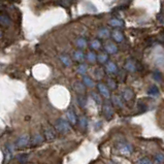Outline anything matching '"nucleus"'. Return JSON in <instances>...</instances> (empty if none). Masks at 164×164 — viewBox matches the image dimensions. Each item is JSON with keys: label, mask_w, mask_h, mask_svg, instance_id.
<instances>
[{"label": "nucleus", "mask_w": 164, "mask_h": 164, "mask_svg": "<svg viewBox=\"0 0 164 164\" xmlns=\"http://www.w3.org/2000/svg\"><path fill=\"white\" fill-rule=\"evenodd\" d=\"M55 130L59 133H67L70 131V124L64 119H58L55 123Z\"/></svg>", "instance_id": "obj_1"}, {"label": "nucleus", "mask_w": 164, "mask_h": 164, "mask_svg": "<svg viewBox=\"0 0 164 164\" xmlns=\"http://www.w3.org/2000/svg\"><path fill=\"white\" fill-rule=\"evenodd\" d=\"M4 154H5V160H4V163L6 164L8 162L10 161V159L13 158V149H12V148L6 147L5 150H4Z\"/></svg>", "instance_id": "obj_20"}, {"label": "nucleus", "mask_w": 164, "mask_h": 164, "mask_svg": "<svg viewBox=\"0 0 164 164\" xmlns=\"http://www.w3.org/2000/svg\"><path fill=\"white\" fill-rule=\"evenodd\" d=\"M72 87H73V90L76 91L78 95H83L85 93V91H86V87H85V85L80 81L74 82Z\"/></svg>", "instance_id": "obj_11"}, {"label": "nucleus", "mask_w": 164, "mask_h": 164, "mask_svg": "<svg viewBox=\"0 0 164 164\" xmlns=\"http://www.w3.org/2000/svg\"><path fill=\"white\" fill-rule=\"evenodd\" d=\"M112 37H113V39L115 40L116 42H122L123 40H124V35H123V33L121 32L120 30H114L113 32H112Z\"/></svg>", "instance_id": "obj_15"}, {"label": "nucleus", "mask_w": 164, "mask_h": 164, "mask_svg": "<svg viewBox=\"0 0 164 164\" xmlns=\"http://www.w3.org/2000/svg\"><path fill=\"white\" fill-rule=\"evenodd\" d=\"M70 3L71 2H67V1H61V2H58V3H57V4H63V5H69L70 4Z\"/></svg>", "instance_id": "obj_39"}, {"label": "nucleus", "mask_w": 164, "mask_h": 164, "mask_svg": "<svg viewBox=\"0 0 164 164\" xmlns=\"http://www.w3.org/2000/svg\"><path fill=\"white\" fill-rule=\"evenodd\" d=\"M28 155L27 154H21L17 157V159H18V161H19L21 164H26V162L28 161Z\"/></svg>", "instance_id": "obj_32"}, {"label": "nucleus", "mask_w": 164, "mask_h": 164, "mask_svg": "<svg viewBox=\"0 0 164 164\" xmlns=\"http://www.w3.org/2000/svg\"><path fill=\"white\" fill-rule=\"evenodd\" d=\"M97 88H98V91H99V94L102 95L103 97L105 99H108L110 97V90L106 87L105 84L103 83H99L97 85Z\"/></svg>", "instance_id": "obj_6"}, {"label": "nucleus", "mask_w": 164, "mask_h": 164, "mask_svg": "<svg viewBox=\"0 0 164 164\" xmlns=\"http://www.w3.org/2000/svg\"><path fill=\"white\" fill-rule=\"evenodd\" d=\"M134 93L132 91V89L130 88H125L122 92V99L123 101H130L133 99Z\"/></svg>", "instance_id": "obj_10"}, {"label": "nucleus", "mask_w": 164, "mask_h": 164, "mask_svg": "<svg viewBox=\"0 0 164 164\" xmlns=\"http://www.w3.org/2000/svg\"><path fill=\"white\" fill-rule=\"evenodd\" d=\"M108 24L113 27H117V28H121L124 26V22L122 20L117 19V18H114V19H110L108 21Z\"/></svg>", "instance_id": "obj_18"}, {"label": "nucleus", "mask_w": 164, "mask_h": 164, "mask_svg": "<svg viewBox=\"0 0 164 164\" xmlns=\"http://www.w3.org/2000/svg\"><path fill=\"white\" fill-rule=\"evenodd\" d=\"M103 115L108 120H110L114 117V108L113 104L109 102H104L103 103Z\"/></svg>", "instance_id": "obj_5"}, {"label": "nucleus", "mask_w": 164, "mask_h": 164, "mask_svg": "<svg viewBox=\"0 0 164 164\" xmlns=\"http://www.w3.org/2000/svg\"><path fill=\"white\" fill-rule=\"evenodd\" d=\"M94 76L97 80H101L103 76H104V71H103V69L100 68V67H97V68L94 70Z\"/></svg>", "instance_id": "obj_29"}, {"label": "nucleus", "mask_w": 164, "mask_h": 164, "mask_svg": "<svg viewBox=\"0 0 164 164\" xmlns=\"http://www.w3.org/2000/svg\"><path fill=\"white\" fill-rule=\"evenodd\" d=\"M117 148L122 154H130V153H132V151H133L132 145H131L129 142H126V141L118 142Z\"/></svg>", "instance_id": "obj_4"}, {"label": "nucleus", "mask_w": 164, "mask_h": 164, "mask_svg": "<svg viewBox=\"0 0 164 164\" xmlns=\"http://www.w3.org/2000/svg\"><path fill=\"white\" fill-rule=\"evenodd\" d=\"M13 24L12 19L5 13H0V26L3 28H8Z\"/></svg>", "instance_id": "obj_7"}, {"label": "nucleus", "mask_w": 164, "mask_h": 164, "mask_svg": "<svg viewBox=\"0 0 164 164\" xmlns=\"http://www.w3.org/2000/svg\"><path fill=\"white\" fill-rule=\"evenodd\" d=\"M109 34H110V31L108 28H106V27L100 28L97 32L98 37H100V38H108L109 36Z\"/></svg>", "instance_id": "obj_16"}, {"label": "nucleus", "mask_w": 164, "mask_h": 164, "mask_svg": "<svg viewBox=\"0 0 164 164\" xmlns=\"http://www.w3.org/2000/svg\"><path fill=\"white\" fill-rule=\"evenodd\" d=\"M90 47H91V49H93V50H100L101 47H102V44H101V41L99 40V39H93V40L91 41V44H90Z\"/></svg>", "instance_id": "obj_24"}, {"label": "nucleus", "mask_w": 164, "mask_h": 164, "mask_svg": "<svg viewBox=\"0 0 164 164\" xmlns=\"http://www.w3.org/2000/svg\"><path fill=\"white\" fill-rule=\"evenodd\" d=\"M163 159H164L163 154H158L156 156V161L158 163H163Z\"/></svg>", "instance_id": "obj_37"}, {"label": "nucleus", "mask_w": 164, "mask_h": 164, "mask_svg": "<svg viewBox=\"0 0 164 164\" xmlns=\"http://www.w3.org/2000/svg\"><path fill=\"white\" fill-rule=\"evenodd\" d=\"M3 9V5H2V3H0V10H2Z\"/></svg>", "instance_id": "obj_41"}, {"label": "nucleus", "mask_w": 164, "mask_h": 164, "mask_svg": "<svg viewBox=\"0 0 164 164\" xmlns=\"http://www.w3.org/2000/svg\"><path fill=\"white\" fill-rule=\"evenodd\" d=\"M105 70L108 71V73L117 74V72H118V66H117V64H116L115 62H113V61H108V62H106Z\"/></svg>", "instance_id": "obj_13"}, {"label": "nucleus", "mask_w": 164, "mask_h": 164, "mask_svg": "<svg viewBox=\"0 0 164 164\" xmlns=\"http://www.w3.org/2000/svg\"><path fill=\"white\" fill-rule=\"evenodd\" d=\"M77 102H78V104H80L81 106H84L86 105V102H87V99L86 97H83V96H81V95H78V97H77Z\"/></svg>", "instance_id": "obj_33"}, {"label": "nucleus", "mask_w": 164, "mask_h": 164, "mask_svg": "<svg viewBox=\"0 0 164 164\" xmlns=\"http://www.w3.org/2000/svg\"><path fill=\"white\" fill-rule=\"evenodd\" d=\"M124 67H125V69L129 71V72H134V71H136L137 69L136 62H135L133 59H127L125 61V64H124Z\"/></svg>", "instance_id": "obj_8"}, {"label": "nucleus", "mask_w": 164, "mask_h": 164, "mask_svg": "<svg viewBox=\"0 0 164 164\" xmlns=\"http://www.w3.org/2000/svg\"><path fill=\"white\" fill-rule=\"evenodd\" d=\"M59 59L61 60V62L65 66H70L71 63H72V60H71V58L67 54H61V55H59Z\"/></svg>", "instance_id": "obj_17"}, {"label": "nucleus", "mask_w": 164, "mask_h": 164, "mask_svg": "<svg viewBox=\"0 0 164 164\" xmlns=\"http://www.w3.org/2000/svg\"><path fill=\"white\" fill-rule=\"evenodd\" d=\"M106 87H108L109 90H114V89L117 88V82L112 77L108 78V84H106Z\"/></svg>", "instance_id": "obj_30"}, {"label": "nucleus", "mask_w": 164, "mask_h": 164, "mask_svg": "<svg viewBox=\"0 0 164 164\" xmlns=\"http://www.w3.org/2000/svg\"><path fill=\"white\" fill-rule=\"evenodd\" d=\"M66 117H67V122L69 124H72V125H76L77 123V116L74 110L69 109L66 112Z\"/></svg>", "instance_id": "obj_9"}, {"label": "nucleus", "mask_w": 164, "mask_h": 164, "mask_svg": "<svg viewBox=\"0 0 164 164\" xmlns=\"http://www.w3.org/2000/svg\"><path fill=\"white\" fill-rule=\"evenodd\" d=\"M124 71H121L120 73H118V80H119L120 82H123L124 81Z\"/></svg>", "instance_id": "obj_38"}, {"label": "nucleus", "mask_w": 164, "mask_h": 164, "mask_svg": "<svg viewBox=\"0 0 164 164\" xmlns=\"http://www.w3.org/2000/svg\"><path fill=\"white\" fill-rule=\"evenodd\" d=\"M86 57H87V59H88L89 62H95L96 59H97V55H96V53L93 52V51H89L87 53Z\"/></svg>", "instance_id": "obj_27"}, {"label": "nucleus", "mask_w": 164, "mask_h": 164, "mask_svg": "<svg viewBox=\"0 0 164 164\" xmlns=\"http://www.w3.org/2000/svg\"><path fill=\"white\" fill-rule=\"evenodd\" d=\"M78 123H80V126L83 130H86L87 127H88V120L86 117L82 116L80 117V119H78Z\"/></svg>", "instance_id": "obj_25"}, {"label": "nucleus", "mask_w": 164, "mask_h": 164, "mask_svg": "<svg viewBox=\"0 0 164 164\" xmlns=\"http://www.w3.org/2000/svg\"><path fill=\"white\" fill-rule=\"evenodd\" d=\"M76 45L80 49H85L87 47V40L84 37H78L76 40Z\"/></svg>", "instance_id": "obj_23"}, {"label": "nucleus", "mask_w": 164, "mask_h": 164, "mask_svg": "<svg viewBox=\"0 0 164 164\" xmlns=\"http://www.w3.org/2000/svg\"><path fill=\"white\" fill-rule=\"evenodd\" d=\"M85 86H87V87H93L94 86V82L93 80L90 77H88V76H84L83 77V82H82Z\"/></svg>", "instance_id": "obj_26"}, {"label": "nucleus", "mask_w": 164, "mask_h": 164, "mask_svg": "<svg viewBox=\"0 0 164 164\" xmlns=\"http://www.w3.org/2000/svg\"><path fill=\"white\" fill-rule=\"evenodd\" d=\"M137 164H153V162L148 158H141V159L138 160Z\"/></svg>", "instance_id": "obj_35"}, {"label": "nucleus", "mask_w": 164, "mask_h": 164, "mask_svg": "<svg viewBox=\"0 0 164 164\" xmlns=\"http://www.w3.org/2000/svg\"><path fill=\"white\" fill-rule=\"evenodd\" d=\"M153 77H154L155 81L157 82H162V74L160 72H154L153 73Z\"/></svg>", "instance_id": "obj_36"}, {"label": "nucleus", "mask_w": 164, "mask_h": 164, "mask_svg": "<svg viewBox=\"0 0 164 164\" xmlns=\"http://www.w3.org/2000/svg\"><path fill=\"white\" fill-rule=\"evenodd\" d=\"M84 58H85V54L82 50H77V51L73 53V59L76 60V61H82Z\"/></svg>", "instance_id": "obj_21"}, {"label": "nucleus", "mask_w": 164, "mask_h": 164, "mask_svg": "<svg viewBox=\"0 0 164 164\" xmlns=\"http://www.w3.org/2000/svg\"><path fill=\"white\" fill-rule=\"evenodd\" d=\"M29 144H30L29 134L24 133V134L20 135V136L18 137V140L16 141V147L19 148V149H24V148H26Z\"/></svg>", "instance_id": "obj_2"}, {"label": "nucleus", "mask_w": 164, "mask_h": 164, "mask_svg": "<svg viewBox=\"0 0 164 164\" xmlns=\"http://www.w3.org/2000/svg\"><path fill=\"white\" fill-rule=\"evenodd\" d=\"M91 95H92V97H94L93 99L94 100L97 102V104H101L102 103V101H101V98H100V95L99 94H97V93H95V92H92L91 93Z\"/></svg>", "instance_id": "obj_34"}, {"label": "nucleus", "mask_w": 164, "mask_h": 164, "mask_svg": "<svg viewBox=\"0 0 164 164\" xmlns=\"http://www.w3.org/2000/svg\"><path fill=\"white\" fill-rule=\"evenodd\" d=\"M77 70L78 73H81V74H83V76H84V74L87 73V71H88V65H87V64H85V63L80 64V65L77 66Z\"/></svg>", "instance_id": "obj_28"}, {"label": "nucleus", "mask_w": 164, "mask_h": 164, "mask_svg": "<svg viewBox=\"0 0 164 164\" xmlns=\"http://www.w3.org/2000/svg\"><path fill=\"white\" fill-rule=\"evenodd\" d=\"M3 37V32H2V30L0 29V39H1Z\"/></svg>", "instance_id": "obj_40"}, {"label": "nucleus", "mask_w": 164, "mask_h": 164, "mask_svg": "<svg viewBox=\"0 0 164 164\" xmlns=\"http://www.w3.org/2000/svg\"><path fill=\"white\" fill-rule=\"evenodd\" d=\"M96 60H98V62L100 64L106 63L108 62V55L106 54V53H100V54L97 55V59Z\"/></svg>", "instance_id": "obj_22"}, {"label": "nucleus", "mask_w": 164, "mask_h": 164, "mask_svg": "<svg viewBox=\"0 0 164 164\" xmlns=\"http://www.w3.org/2000/svg\"><path fill=\"white\" fill-rule=\"evenodd\" d=\"M104 50L106 54H116L118 52V47L116 44H114L112 41H108L104 45Z\"/></svg>", "instance_id": "obj_12"}, {"label": "nucleus", "mask_w": 164, "mask_h": 164, "mask_svg": "<svg viewBox=\"0 0 164 164\" xmlns=\"http://www.w3.org/2000/svg\"><path fill=\"white\" fill-rule=\"evenodd\" d=\"M113 103L117 106H119V108H124V101L122 97H120V96L118 95H115L113 96Z\"/></svg>", "instance_id": "obj_19"}, {"label": "nucleus", "mask_w": 164, "mask_h": 164, "mask_svg": "<svg viewBox=\"0 0 164 164\" xmlns=\"http://www.w3.org/2000/svg\"><path fill=\"white\" fill-rule=\"evenodd\" d=\"M148 94L149 95H154V96H156V95H158L159 94V89H158V87L157 86H151L149 88V91H148Z\"/></svg>", "instance_id": "obj_31"}, {"label": "nucleus", "mask_w": 164, "mask_h": 164, "mask_svg": "<svg viewBox=\"0 0 164 164\" xmlns=\"http://www.w3.org/2000/svg\"><path fill=\"white\" fill-rule=\"evenodd\" d=\"M44 135H45V138L48 140H54L56 138V130L55 128L51 126V125H47L44 127Z\"/></svg>", "instance_id": "obj_3"}, {"label": "nucleus", "mask_w": 164, "mask_h": 164, "mask_svg": "<svg viewBox=\"0 0 164 164\" xmlns=\"http://www.w3.org/2000/svg\"><path fill=\"white\" fill-rule=\"evenodd\" d=\"M44 141V136L40 133H36L33 135V137L30 138V142L32 145H38Z\"/></svg>", "instance_id": "obj_14"}]
</instances>
